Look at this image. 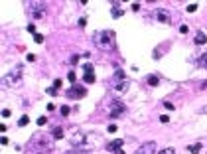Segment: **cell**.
<instances>
[{
	"label": "cell",
	"mask_w": 207,
	"mask_h": 154,
	"mask_svg": "<svg viewBox=\"0 0 207 154\" xmlns=\"http://www.w3.org/2000/svg\"><path fill=\"white\" fill-rule=\"evenodd\" d=\"M93 42L101 52H112L117 50V38H114V32L112 30H101L93 36Z\"/></svg>",
	"instance_id": "cell-1"
},
{
	"label": "cell",
	"mask_w": 207,
	"mask_h": 154,
	"mask_svg": "<svg viewBox=\"0 0 207 154\" xmlns=\"http://www.w3.org/2000/svg\"><path fill=\"white\" fill-rule=\"evenodd\" d=\"M6 83H8L10 87H20V85H22V65H20V63L14 67L12 71L6 73Z\"/></svg>",
	"instance_id": "cell-2"
},
{
	"label": "cell",
	"mask_w": 207,
	"mask_h": 154,
	"mask_svg": "<svg viewBox=\"0 0 207 154\" xmlns=\"http://www.w3.org/2000/svg\"><path fill=\"white\" fill-rule=\"evenodd\" d=\"M44 10H45V6L42 2H30V6H28V12H30V16L34 20H42L44 18Z\"/></svg>",
	"instance_id": "cell-3"
},
{
	"label": "cell",
	"mask_w": 207,
	"mask_h": 154,
	"mask_svg": "<svg viewBox=\"0 0 207 154\" xmlns=\"http://www.w3.org/2000/svg\"><path fill=\"white\" fill-rule=\"evenodd\" d=\"M124 111H126L124 103H120V101H112V103L109 105V117H110V119H119L120 115H124Z\"/></svg>",
	"instance_id": "cell-4"
},
{
	"label": "cell",
	"mask_w": 207,
	"mask_h": 154,
	"mask_svg": "<svg viewBox=\"0 0 207 154\" xmlns=\"http://www.w3.org/2000/svg\"><path fill=\"white\" fill-rule=\"evenodd\" d=\"M71 144H73L75 148H79V150H87V148H89L87 136H85L83 132H75V134L71 136Z\"/></svg>",
	"instance_id": "cell-5"
},
{
	"label": "cell",
	"mask_w": 207,
	"mask_h": 154,
	"mask_svg": "<svg viewBox=\"0 0 207 154\" xmlns=\"http://www.w3.org/2000/svg\"><path fill=\"white\" fill-rule=\"evenodd\" d=\"M134 154H156V142H144V144H140V146L134 150Z\"/></svg>",
	"instance_id": "cell-6"
},
{
	"label": "cell",
	"mask_w": 207,
	"mask_h": 154,
	"mask_svg": "<svg viewBox=\"0 0 207 154\" xmlns=\"http://www.w3.org/2000/svg\"><path fill=\"white\" fill-rule=\"evenodd\" d=\"M85 95H87L85 87H71L67 91V97H69V99H83Z\"/></svg>",
	"instance_id": "cell-7"
},
{
	"label": "cell",
	"mask_w": 207,
	"mask_h": 154,
	"mask_svg": "<svg viewBox=\"0 0 207 154\" xmlns=\"http://www.w3.org/2000/svg\"><path fill=\"white\" fill-rule=\"evenodd\" d=\"M83 69H85L83 81H85V83H89V85H91V83H95V71H93V65H91V63H85V67H83Z\"/></svg>",
	"instance_id": "cell-8"
},
{
	"label": "cell",
	"mask_w": 207,
	"mask_h": 154,
	"mask_svg": "<svg viewBox=\"0 0 207 154\" xmlns=\"http://www.w3.org/2000/svg\"><path fill=\"white\" fill-rule=\"evenodd\" d=\"M154 16H156V20H158V22H162V24H170V22H172V18H170L168 10H162V8L154 12Z\"/></svg>",
	"instance_id": "cell-9"
},
{
	"label": "cell",
	"mask_w": 207,
	"mask_h": 154,
	"mask_svg": "<svg viewBox=\"0 0 207 154\" xmlns=\"http://www.w3.org/2000/svg\"><path fill=\"white\" fill-rule=\"evenodd\" d=\"M122 144H124V140H122V138H117V140H112V142L107 144V150H109V152H119L120 148H122Z\"/></svg>",
	"instance_id": "cell-10"
},
{
	"label": "cell",
	"mask_w": 207,
	"mask_h": 154,
	"mask_svg": "<svg viewBox=\"0 0 207 154\" xmlns=\"http://www.w3.org/2000/svg\"><path fill=\"white\" fill-rule=\"evenodd\" d=\"M195 44H199V45L207 44V36L203 32H195Z\"/></svg>",
	"instance_id": "cell-11"
},
{
	"label": "cell",
	"mask_w": 207,
	"mask_h": 154,
	"mask_svg": "<svg viewBox=\"0 0 207 154\" xmlns=\"http://www.w3.org/2000/svg\"><path fill=\"white\" fill-rule=\"evenodd\" d=\"M201 148H203L201 142H195V144H189V146H187V150H189L191 154H199V152H201Z\"/></svg>",
	"instance_id": "cell-12"
},
{
	"label": "cell",
	"mask_w": 207,
	"mask_h": 154,
	"mask_svg": "<svg viewBox=\"0 0 207 154\" xmlns=\"http://www.w3.org/2000/svg\"><path fill=\"white\" fill-rule=\"evenodd\" d=\"M112 81L119 85V83H122V81H126V77H124V73H122V71H114V77H112Z\"/></svg>",
	"instance_id": "cell-13"
},
{
	"label": "cell",
	"mask_w": 207,
	"mask_h": 154,
	"mask_svg": "<svg viewBox=\"0 0 207 154\" xmlns=\"http://www.w3.org/2000/svg\"><path fill=\"white\" fill-rule=\"evenodd\" d=\"M130 87V81H122L117 85V93H126V89Z\"/></svg>",
	"instance_id": "cell-14"
},
{
	"label": "cell",
	"mask_w": 207,
	"mask_h": 154,
	"mask_svg": "<svg viewBox=\"0 0 207 154\" xmlns=\"http://www.w3.org/2000/svg\"><path fill=\"white\" fill-rule=\"evenodd\" d=\"M197 65L203 67V69H207V52L203 55H199V59H197Z\"/></svg>",
	"instance_id": "cell-15"
},
{
	"label": "cell",
	"mask_w": 207,
	"mask_h": 154,
	"mask_svg": "<svg viewBox=\"0 0 207 154\" xmlns=\"http://www.w3.org/2000/svg\"><path fill=\"white\" fill-rule=\"evenodd\" d=\"M158 83H160V77H158V75H150V77H148V85H152V87H154V85H158Z\"/></svg>",
	"instance_id": "cell-16"
},
{
	"label": "cell",
	"mask_w": 207,
	"mask_h": 154,
	"mask_svg": "<svg viewBox=\"0 0 207 154\" xmlns=\"http://www.w3.org/2000/svg\"><path fill=\"white\" fill-rule=\"evenodd\" d=\"M51 134H53L55 138H61V136H63V129H59V126H55L53 131H51Z\"/></svg>",
	"instance_id": "cell-17"
},
{
	"label": "cell",
	"mask_w": 207,
	"mask_h": 154,
	"mask_svg": "<svg viewBox=\"0 0 207 154\" xmlns=\"http://www.w3.org/2000/svg\"><path fill=\"white\" fill-rule=\"evenodd\" d=\"M30 122V119H28V115H24V117H20V121H18V126H26Z\"/></svg>",
	"instance_id": "cell-18"
},
{
	"label": "cell",
	"mask_w": 207,
	"mask_h": 154,
	"mask_svg": "<svg viewBox=\"0 0 207 154\" xmlns=\"http://www.w3.org/2000/svg\"><path fill=\"white\" fill-rule=\"evenodd\" d=\"M34 42H36V44H44V36H42V34H36V36H34Z\"/></svg>",
	"instance_id": "cell-19"
},
{
	"label": "cell",
	"mask_w": 207,
	"mask_h": 154,
	"mask_svg": "<svg viewBox=\"0 0 207 154\" xmlns=\"http://www.w3.org/2000/svg\"><path fill=\"white\" fill-rule=\"evenodd\" d=\"M158 154H175V150H174V148H162Z\"/></svg>",
	"instance_id": "cell-20"
},
{
	"label": "cell",
	"mask_w": 207,
	"mask_h": 154,
	"mask_svg": "<svg viewBox=\"0 0 207 154\" xmlns=\"http://www.w3.org/2000/svg\"><path fill=\"white\" fill-rule=\"evenodd\" d=\"M122 16V10H119V8H112V18H120Z\"/></svg>",
	"instance_id": "cell-21"
},
{
	"label": "cell",
	"mask_w": 207,
	"mask_h": 154,
	"mask_svg": "<svg viewBox=\"0 0 207 154\" xmlns=\"http://www.w3.org/2000/svg\"><path fill=\"white\" fill-rule=\"evenodd\" d=\"M187 32H189L187 24H182V26H180V34H187Z\"/></svg>",
	"instance_id": "cell-22"
},
{
	"label": "cell",
	"mask_w": 207,
	"mask_h": 154,
	"mask_svg": "<svg viewBox=\"0 0 207 154\" xmlns=\"http://www.w3.org/2000/svg\"><path fill=\"white\" fill-rule=\"evenodd\" d=\"M59 113H61L63 117H67V115L71 113V109H69V107H61V111H59Z\"/></svg>",
	"instance_id": "cell-23"
},
{
	"label": "cell",
	"mask_w": 207,
	"mask_h": 154,
	"mask_svg": "<svg viewBox=\"0 0 207 154\" xmlns=\"http://www.w3.org/2000/svg\"><path fill=\"white\" fill-rule=\"evenodd\" d=\"M10 115H12V111H10V109H2V117H4V119H8Z\"/></svg>",
	"instance_id": "cell-24"
},
{
	"label": "cell",
	"mask_w": 207,
	"mask_h": 154,
	"mask_svg": "<svg viewBox=\"0 0 207 154\" xmlns=\"http://www.w3.org/2000/svg\"><path fill=\"white\" fill-rule=\"evenodd\" d=\"M36 122H38L40 126H44L45 122H47V119H45V117H40V119H38V121H36Z\"/></svg>",
	"instance_id": "cell-25"
},
{
	"label": "cell",
	"mask_w": 207,
	"mask_h": 154,
	"mask_svg": "<svg viewBox=\"0 0 207 154\" xmlns=\"http://www.w3.org/2000/svg\"><path fill=\"white\" fill-rule=\"evenodd\" d=\"M185 10H187V12H195V10H197V4H189Z\"/></svg>",
	"instance_id": "cell-26"
},
{
	"label": "cell",
	"mask_w": 207,
	"mask_h": 154,
	"mask_svg": "<svg viewBox=\"0 0 207 154\" xmlns=\"http://www.w3.org/2000/svg\"><path fill=\"white\" fill-rule=\"evenodd\" d=\"M28 32L36 36V26H34V24H28Z\"/></svg>",
	"instance_id": "cell-27"
},
{
	"label": "cell",
	"mask_w": 207,
	"mask_h": 154,
	"mask_svg": "<svg viewBox=\"0 0 207 154\" xmlns=\"http://www.w3.org/2000/svg\"><path fill=\"white\" fill-rule=\"evenodd\" d=\"M164 107H166V109H168V111H174V109H175L174 105H172V103H168V101H166V103H164Z\"/></svg>",
	"instance_id": "cell-28"
},
{
	"label": "cell",
	"mask_w": 207,
	"mask_h": 154,
	"mask_svg": "<svg viewBox=\"0 0 207 154\" xmlns=\"http://www.w3.org/2000/svg\"><path fill=\"white\" fill-rule=\"evenodd\" d=\"M67 79H69V81H73V83H75V73H73V71H71V73H67Z\"/></svg>",
	"instance_id": "cell-29"
},
{
	"label": "cell",
	"mask_w": 207,
	"mask_h": 154,
	"mask_svg": "<svg viewBox=\"0 0 207 154\" xmlns=\"http://www.w3.org/2000/svg\"><path fill=\"white\" fill-rule=\"evenodd\" d=\"M45 91H47V95H55V93H57L55 87H49V89H45Z\"/></svg>",
	"instance_id": "cell-30"
},
{
	"label": "cell",
	"mask_w": 207,
	"mask_h": 154,
	"mask_svg": "<svg viewBox=\"0 0 207 154\" xmlns=\"http://www.w3.org/2000/svg\"><path fill=\"white\" fill-rule=\"evenodd\" d=\"M107 131H109V132H117V124H109Z\"/></svg>",
	"instance_id": "cell-31"
},
{
	"label": "cell",
	"mask_w": 207,
	"mask_h": 154,
	"mask_svg": "<svg viewBox=\"0 0 207 154\" xmlns=\"http://www.w3.org/2000/svg\"><path fill=\"white\" fill-rule=\"evenodd\" d=\"M160 122H164V124H168V122H170V119H168L166 115H162V117H160Z\"/></svg>",
	"instance_id": "cell-32"
},
{
	"label": "cell",
	"mask_w": 207,
	"mask_h": 154,
	"mask_svg": "<svg viewBox=\"0 0 207 154\" xmlns=\"http://www.w3.org/2000/svg\"><path fill=\"white\" fill-rule=\"evenodd\" d=\"M53 87H55V89L61 87V79H55V81H53Z\"/></svg>",
	"instance_id": "cell-33"
},
{
	"label": "cell",
	"mask_w": 207,
	"mask_h": 154,
	"mask_svg": "<svg viewBox=\"0 0 207 154\" xmlns=\"http://www.w3.org/2000/svg\"><path fill=\"white\" fill-rule=\"evenodd\" d=\"M26 59H28V61H36V55H34V54H28V57H26Z\"/></svg>",
	"instance_id": "cell-34"
},
{
	"label": "cell",
	"mask_w": 207,
	"mask_h": 154,
	"mask_svg": "<svg viewBox=\"0 0 207 154\" xmlns=\"http://www.w3.org/2000/svg\"><path fill=\"white\" fill-rule=\"evenodd\" d=\"M132 10L138 12V10H140V4H136V2H134V4H132Z\"/></svg>",
	"instance_id": "cell-35"
},
{
	"label": "cell",
	"mask_w": 207,
	"mask_h": 154,
	"mask_svg": "<svg viewBox=\"0 0 207 154\" xmlns=\"http://www.w3.org/2000/svg\"><path fill=\"white\" fill-rule=\"evenodd\" d=\"M79 26H81V28H83V26H87V20H85V18H81V20H79Z\"/></svg>",
	"instance_id": "cell-36"
},
{
	"label": "cell",
	"mask_w": 207,
	"mask_h": 154,
	"mask_svg": "<svg viewBox=\"0 0 207 154\" xmlns=\"http://www.w3.org/2000/svg\"><path fill=\"white\" fill-rule=\"evenodd\" d=\"M0 144H4V146H6V144H8V138H6V136H2V138H0Z\"/></svg>",
	"instance_id": "cell-37"
},
{
	"label": "cell",
	"mask_w": 207,
	"mask_h": 154,
	"mask_svg": "<svg viewBox=\"0 0 207 154\" xmlns=\"http://www.w3.org/2000/svg\"><path fill=\"white\" fill-rule=\"evenodd\" d=\"M114 154H124V152H122V150H119V152H114Z\"/></svg>",
	"instance_id": "cell-38"
}]
</instances>
